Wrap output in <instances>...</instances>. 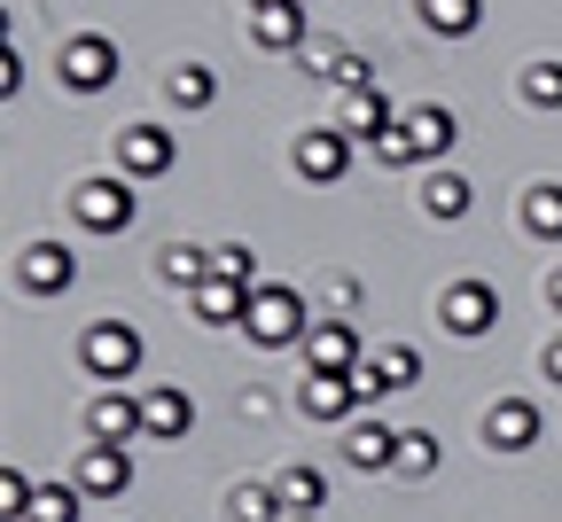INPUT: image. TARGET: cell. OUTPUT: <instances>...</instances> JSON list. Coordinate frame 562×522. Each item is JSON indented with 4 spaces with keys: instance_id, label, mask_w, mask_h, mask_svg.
Wrapping results in <instances>:
<instances>
[{
    "instance_id": "20",
    "label": "cell",
    "mask_w": 562,
    "mask_h": 522,
    "mask_svg": "<svg viewBox=\"0 0 562 522\" xmlns=\"http://www.w3.org/2000/svg\"><path fill=\"white\" fill-rule=\"evenodd\" d=\"M414 16L430 24L438 39H469L484 24V0H414Z\"/></svg>"
},
{
    "instance_id": "15",
    "label": "cell",
    "mask_w": 562,
    "mask_h": 522,
    "mask_svg": "<svg viewBox=\"0 0 562 522\" xmlns=\"http://www.w3.org/2000/svg\"><path fill=\"white\" fill-rule=\"evenodd\" d=\"M140 413H149V436H165V444H180V436L195 429V398H188L180 383H157V390H140Z\"/></svg>"
},
{
    "instance_id": "29",
    "label": "cell",
    "mask_w": 562,
    "mask_h": 522,
    "mask_svg": "<svg viewBox=\"0 0 562 522\" xmlns=\"http://www.w3.org/2000/svg\"><path fill=\"white\" fill-rule=\"evenodd\" d=\"M398 476H438V436L430 429H398Z\"/></svg>"
},
{
    "instance_id": "18",
    "label": "cell",
    "mask_w": 562,
    "mask_h": 522,
    "mask_svg": "<svg viewBox=\"0 0 562 522\" xmlns=\"http://www.w3.org/2000/svg\"><path fill=\"white\" fill-rule=\"evenodd\" d=\"M250 39H258L266 55L305 47V0H281V9H250Z\"/></svg>"
},
{
    "instance_id": "13",
    "label": "cell",
    "mask_w": 562,
    "mask_h": 522,
    "mask_svg": "<svg viewBox=\"0 0 562 522\" xmlns=\"http://www.w3.org/2000/svg\"><path fill=\"white\" fill-rule=\"evenodd\" d=\"M16 281H24L32 296H63L70 281H79V258H70L63 242H32V250L16 258Z\"/></svg>"
},
{
    "instance_id": "17",
    "label": "cell",
    "mask_w": 562,
    "mask_h": 522,
    "mask_svg": "<svg viewBox=\"0 0 562 522\" xmlns=\"http://www.w3.org/2000/svg\"><path fill=\"white\" fill-rule=\"evenodd\" d=\"M305 366H328V375H351V366H360V328H351V320H321V328L305 336Z\"/></svg>"
},
{
    "instance_id": "33",
    "label": "cell",
    "mask_w": 562,
    "mask_h": 522,
    "mask_svg": "<svg viewBox=\"0 0 562 522\" xmlns=\"http://www.w3.org/2000/svg\"><path fill=\"white\" fill-rule=\"evenodd\" d=\"M547 383H554V390H562V336H554V343H547Z\"/></svg>"
},
{
    "instance_id": "28",
    "label": "cell",
    "mask_w": 562,
    "mask_h": 522,
    "mask_svg": "<svg viewBox=\"0 0 562 522\" xmlns=\"http://www.w3.org/2000/svg\"><path fill=\"white\" fill-rule=\"evenodd\" d=\"M227 507H235V522H290V507H281V491H273V484H243Z\"/></svg>"
},
{
    "instance_id": "30",
    "label": "cell",
    "mask_w": 562,
    "mask_h": 522,
    "mask_svg": "<svg viewBox=\"0 0 562 522\" xmlns=\"http://www.w3.org/2000/svg\"><path fill=\"white\" fill-rule=\"evenodd\" d=\"M375 375H383V390H414V383H422V359H414L406 343H391V351L375 359Z\"/></svg>"
},
{
    "instance_id": "6",
    "label": "cell",
    "mask_w": 562,
    "mask_h": 522,
    "mask_svg": "<svg viewBox=\"0 0 562 522\" xmlns=\"http://www.w3.org/2000/svg\"><path fill=\"white\" fill-rule=\"evenodd\" d=\"M438 320H446V336H461V343L492 336V320H501V288H492V281H453L446 305H438Z\"/></svg>"
},
{
    "instance_id": "14",
    "label": "cell",
    "mask_w": 562,
    "mask_h": 522,
    "mask_svg": "<svg viewBox=\"0 0 562 522\" xmlns=\"http://www.w3.org/2000/svg\"><path fill=\"white\" fill-rule=\"evenodd\" d=\"M391 125H398V110H391V94H383L375 79L344 94V133H351V140H368V148H375V140H383Z\"/></svg>"
},
{
    "instance_id": "35",
    "label": "cell",
    "mask_w": 562,
    "mask_h": 522,
    "mask_svg": "<svg viewBox=\"0 0 562 522\" xmlns=\"http://www.w3.org/2000/svg\"><path fill=\"white\" fill-rule=\"evenodd\" d=\"M243 9H281V0H243Z\"/></svg>"
},
{
    "instance_id": "27",
    "label": "cell",
    "mask_w": 562,
    "mask_h": 522,
    "mask_svg": "<svg viewBox=\"0 0 562 522\" xmlns=\"http://www.w3.org/2000/svg\"><path fill=\"white\" fill-rule=\"evenodd\" d=\"M516 94H524L531 110H562V63H524Z\"/></svg>"
},
{
    "instance_id": "7",
    "label": "cell",
    "mask_w": 562,
    "mask_h": 522,
    "mask_svg": "<svg viewBox=\"0 0 562 522\" xmlns=\"http://www.w3.org/2000/svg\"><path fill=\"white\" fill-rule=\"evenodd\" d=\"M172 164H180V140L165 125H125L117 133V172L125 180H165Z\"/></svg>"
},
{
    "instance_id": "19",
    "label": "cell",
    "mask_w": 562,
    "mask_h": 522,
    "mask_svg": "<svg viewBox=\"0 0 562 522\" xmlns=\"http://www.w3.org/2000/svg\"><path fill=\"white\" fill-rule=\"evenodd\" d=\"M344 461H351V468H398V429L351 421V429H344Z\"/></svg>"
},
{
    "instance_id": "23",
    "label": "cell",
    "mask_w": 562,
    "mask_h": 522,
    "mask_svg": "<svg viewBox=\"0 0 562 522\" xmlns=\"http://www.w3.org/2000/svg\"><path fill=\"white\" fill-rule=\"evenodd\" d=\"M165 102L172 110H211L220 102V79H211L203 63H180V70H165Z\"/></svg>"
},
{
    "instance_id": "11",
    "label": "cell",
    "mask_w": 562,
    "mask_h": 522,
    "mask_svg": "<svg viewBox=\"0 0 562 522\" xmlns=\"http://www.w3.org/2000/svg\"><path fill=\"white\" fill-rule=\"evenodd\" d=\"M70 484H79L87 499H117V491L133 484V453H125V444H87V453H79V476H70Z\"/></svg>"
},
{
    "instance_id": "8",
    "label": "cell",
    "mask_w": 562,
    "mask_h": 522,
    "mask_svg": "<svg viewBox=\"0 0 562 522\" xmlns=\"http://www.w3.org/2000/svg\"><path fill=\"white\" fill-rule=\"evenodd\" d=\"M368 398H360V375H328V366H305L297 383V413L305 421H351Z\"/></svg>"
},
{
    "instance_id": "16",
    "label": "cell",
    "mask_w": 562,
    "mask_h": 522,
    "mask_svg": "<svg viewBox=\"0 0 562 522\" xmlns=\"http://www.w3.org/2000/svg\"><path fill=\"white\" fill-rule=\"evenodd\" d=\"M188 305H195V320H203V328H235V320L250 313V288H243V281H227V273H211L203 288H188Z\"/></svg>"
},
{
    "instance_id": "10",
    "label": "cell",
    "mask_w": 562,
    "mask_h": 522,
    "mask_svg": "<svg viewBox=\"0 0 562 522\" xmlns=\"http://www.w3.org/2000/svg\"><path fill=\"white\" fill-rule=\"evenodd\" d=\"M87 436L94 444H133V436H149V413H140V398H125L117 383L87 406Z\"/></svg>"
},
{
    "instance_id": "36",
    "label": "cell",
    "mask_w": 562,
    "mask_h": 522,
    "mask_svg": "<svg viewBox=\"0 0 562 522\" xmlns=\"http://www.w3.org/2000/svg\"><path fill=\"white\" fill-rule=\"evenodd\" d=\"M290 522H321V514H290Z\"/></svg>"
},
{
    "instance_id": "24",
    "label": "cell",
    "mask_w": 562,
    "mask_h": 522,
    "mask_svg": "<svg viewBox=\"0 0 562 522\" xmlns=\"http://www.w3.org/2000/svg\"><path fill=\"white\" fill-rule=\"evenodd\" d=\"M524 235H531V242H562V188H554V180H539V188L524 195Z\"/></svg>"
},
{
    "instance_id": "21",
    "label": "cell",
    "mask_w": 562,
    "mask_h": 522,
    "mask_svg": "<svg viewBox=\"0 0 562 522\" xmlns=\"http://www.w3.org/2000/svg\"><path fill=\"white\" fill-rule=\"evenodd\" d=\"M157 281H165V288H203V281H211V250L165 242V250H157Z\"/></svg>"
},
{
    "instance_id": "5",
    "label": "cell",
    "mask_w": 562,
    "mask_h": 522,
    "mask_svg": "<svg viewBox=\"0 0 562 522\" xmlns=\"http://www.w3.org/2000/svg\"><path fill=\"white\" fill-rule=\"evenodd\" d=\"M398 140H406V157H414V164H438V157H453V140H461V117H453L446 102L398 110Z\"/></svg>"
},
{
    "instance_id": "32",
    "label": "cell",
    "mask_w": 562,
    "mask_h": 522,
    "mask_svg": "<svg viewBox=\"0 0 562 522\" xmlns=\"http://www.w3.org/2000/svg\"><path fill=\"white\" fill-rule=\"evenodd\" d=\"M0 514H9V522L32 514V484H24V468H0Z\"/></svg>"
},
{
    "instance_id": "34",
    "label": "cell",
    "mask_w": 562,
    "mask_h": 522,
    "mask_svg": "<svg viewBox=\"0 0 562 522\" xmlns=\"http://www.w3.org/2000/svg\"><path fill=\"white\" fill-rule=\"evenodd\" d=\"M547 305H554V313H562V265H554V273H547Z\"/></svg>"
},
{
    "instance_id": "1",
    "label": "cell",
    "mask_w": 562,
    "mask_h": 522,
    "mask_svg": "<svg viewBox=\"0 0 562 522\" xmlns=\"http://www.w3.org/2000/svg\"><path fill=\"white\" fill-rule=\"evenodd\" d=\"M243 336H250L258 351H290V343H305V336H313V313H305V296H297V288H281V281L250 288Z\"/></svg>"
},
{
    "instance_id": "25",
    "label": "cell",
    "mask_w": 562,
    "mask_h": 522,
    "mask_svg": "<svg viewBox=\"0 0 562 522\" xmlns=\"http://www.w3.org/2000/svg\"><path fill=\"white\" fill-rule=\"evenodd\" d=\"M469 180L461 172H430V180H422V211H430V218H469Z\"/></svg>"
},
{
    "instance_id": "31",
    "label": "cell",
    "mask_w": 562,
    "mask_h": 522,
    "mask_svg": "<svg viewBox=\"0 0 562 522\" xmlns=\"http://www.w3.org/2000/svg\"><path fill=\"white\" fill-rule=\"evenodd\" d=\"M211 273H227V281H243V288H266V281H258V250H243V242L211 250Z\"/></svg>"
},
{
    "instance_id": "37",
    "label": "cell",
    "mask_w": 562,
    "mask_h": 522,
    "mask_svg": "<svg viewBox=\"0 0 562 522\" xmlns=\"http://www.w3.org/2000/svg\"><path fill=\"white\" fill-rule=\"evenodd\" d=\"M305 9H321V0H305Z\"/></svg>"
},
{
    "instance_id": "9",
    "label": "cell",
    "mask_w": 562,
    "mask_h": 522,
    "mask_svg": "<svg viewBox=\"0 0 562 522\" xmlns=\"http://www.w3.org/2000/svg\"><path fill=\"white\" fill-rule=\"evenodd\" d=\"M351 148H360V140H351L344 125H313V133H297V172L313 188H336L351 172Z\"/></svg>"
},
{
    "instance_id": "22",
    "label": "cell",
    "mask_w": 562,
    "mask_h": 522,
    "mask_svg": "<svg viewBox=\"0 0 562 522\" xmlns=\"http://www.w3.org/2000/svg\"><path fill=\"white\" fill-rule=\"evenodd\" d=\"M273 491H281V507H290V514H321V507H328V476L305 468V461H297V468H281Z\"/></svg>"
},
{
    "instance_id": "26",
    "label": "cell",
    "mask_w": 562,
    "mask_h": 522,
    "mask_svg": "<svg viewBox=\"0 0 562 522\" xmlns=\"http://www.w3.org/2000/svg\"><path fill=\"white\" fill-rule=\"evenodd\" d=\"M79 507H87V491H79V484H40L24 522H79Z\"/></svg>"
},
{
    "instance_id": "12",
    "label": "cell",
    "mask_w": 562,
    "mask_h": 522,
    "mask_svg": "<svg viewBox=\"0 0 562 522\" xmlns=\"http://www.w3.org/2000/svg\"><path fill=\"white\" fill-rule=\"evenodd\" d=\"M484 444H492V453H531V444H539V406L531 398H501L484 413Z\"/></svg>"
},
{
    "instance_id": "3",
    "label": "cell",
    "mask_w": 562,
    "mask_h": 522,
    "mask_svg": "<svg viewBox=\"0 0 562 522\" xmlns=\"http://www.w3.org/2000/svg\"><path fill=\"white\" fill-rule=\"evenodd\" d=\"M140 359H149V343H140L133 320H94V328L79 336V366H87L94 383H133Z\"/></svg>"
},
{
    "instance_id": "4",
    "label": "cell",
    "mask_w": 562,
    "mask_h": 522,
    "mask_svg": "<svg viewBox=\"0 0 562 522\" xmlns=\"http://www.w3.org/2000/svg\"><path fill=\"white\" fill-rule=\"evenodd\" d=\"M55 79H63L70 94H102V87L117 79V39H102V32H79V39L63 47Z\"/></svg>"
},
{
    "instance_id": "2",
    "label": "cell",
    "mask_w": 562,
    "mask_h": 522,
    "mask_svg": "<svg viewBox=\"0 0 562 522\" xmlns=\"http://www.w3.org/2000/svg\"><path fill=\"white\" fill-rule=\"evenodd\" d=\"M70 218H79L87 235H125L133 218H140V195H133L125 172H94V180L70 188Z\"/></svg>"
}]
</instances>
